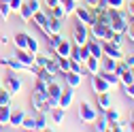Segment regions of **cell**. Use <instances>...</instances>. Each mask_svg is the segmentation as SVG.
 Instances as JSON below:
<instances>
[{"label":"cell","mask_w":134,"mask_h":132,"mask_svg":"<svg viewBox=\"0 0 134 132\" xmlns=\"http://www.w3.org/2000/svg\"><path fill=\"white\" fill-rule=\"evenodd\" d=\"M2 87H4L11 96H17V94L21 92V87H24V81H21V77H17L15 70H11V73H7L4 79H2Z\"/></svg>","instance_id":"1"},{"label":"cell","mask_w":134,"mask_h":132,"mask_svg":"<svg viewBox=\"0 0 134 132\" xmlns=\"http://www.w3.org/2000/svg\"><path fill=\"white\" fill-rule=\"evenodd\" d=\"M30 100H32V107H34L36 111H41V113L51 111V107H49V98H47V92H43V90H36V87H34V92H32V96H30Z\"/></svg>","instance_id":"2"},{"label":"cell","mask_w":134,"mask_h":132,"mask_svg":"<svg viewBox=\"0 0 134 132\" xmlns=\"http://www.w3.org/2000/svg\"><path fill=\"white\" fill-rule=\"evenodd\" d=\"M90 38V28L87 24H81L75 19V26H72V43L75 45H83V43H87Z\"/></svg>","instance_id":"3"},{"label":"cell","mask_w":134,"mask_h":132,"mask_svg":"<svg viewBox=\"0 0 134 132\" xmlns=\"http://www.w3.org/2000/svg\"><path fill=\"white\" fill-rule=\"evenodd\" d=\"M96 117H98V111L94 109V104H90V102H81V104H79V119H81V122L94 124Z\"/></svg>","instance_id":"4"},{"label":"cell","mask_w":134,"mask_h":132,"mask_svg":"<svg viewBox=\"0 0 134 132\" xmlns=\"http://www.w3.org/2000/svg\"><path fill=\"white\" fill-rule=\"evenodd\" d=\"M90 77H92V90H94V94L111 92V85L107 83V79L102 77V73H96V75H90Z\"/></svg>","instance_id":"5"},{"label":"cell","mask_w":134,"mask_h":132,"mask_svg":"<svg viewBox=\"0 0 134 132\" xmlns=\"http://www.w3.org/2000/svg\"><path fill=\"white\" fill-rule=\"evenodd\" d=\"M62 85L60 83H55V81H51L49 83V87H47V98H49V107H58V102H60V94H62Z\"/></svg>","instance_id":"6"},{"label":"cell","mask_w":134,"mask_h":132,"mask_svg":"<svg viewBox=\"0 0 134 132\" xmlns=\"http://www.w3.org/2000/svg\"><path fill=\"white\" fill-rule=\"evenodd\" d=\"M102 53L109 56V58H113V60H124V49L113 45L111 41H102Z\"/></svg>","instance_id":"7"},{"label":"cell","mask_w":134,"mask_h":132,"mask_svg":"<svg viewBox=\"0 0 134 132\" xmlns=\"http://www.w3.org/2000/svg\"><path fill=\"white\" fill-rule=\"evenodd\" d=\"M90 38H96V41H102L104 38V34H107V24L104 21H92L90 26Z\"/></svg>","instance_id":"8"},{"label":"cell","mask_w":134,"mask_h":132,"mask_svg":"<svg viewBox=\"0 0 134 132\" xmlns=\"http://www.w3.org/2000/svg\"><path fill=\"white\" fill-rule=\"evenodd\" d=\"M45 34H47V38L51 36V34H58V32H62V19H55V17H49V21L41 28Z\"/></svg>","instance_id":"9"},{"label":"cell","mask_w":134,"mask_h":132,"mask_svg":"<svg viewBox=\"0 0 134 132\" xmlns=\"http://www.w3.org/2000/svg\"><path fill=\"white\" fill-rule=\"evenodd\" d=\"M72 15H75V19H77V21H81V24H87V26L94 21V17H92V11H90L87 7H77Z\"/></svg>","instance_id":"10"},{"label":"cell","mask_w":134,"mask_h":132,"mask_svg":"<svg viewBox=\"0 0 134 132\" xmlns=\"http://www.w3.org/2000/svg\"><path fill=\"white\" fill-rule=\"evenodd\" d=\"M15 58H17V60L26 66V68H30V66H34V58H36V53H30L28 49H17Z\"/></svg>","instance_id":"11"},{"label":"cell","mask_w":134,"mask_h":132,"mask_svg":"<svg viewBox=\"0 0 134 132\" xmlns=\"http://www.w3.org/2000/svg\"><path fill=\"white\" fill-rule=\"evenodd\" d=\"M64 81H66V85L77 90L81 85V81H83V75L81 73H75V70H68V73H64Z\"/></svg>","instance_id":"12"},{"label":"cell","mask_w":134,"mask_h":132,"mask_svg":"<svg viewBox=\"0 0 134 132\" xmlns=\"http://www.w3.org/2000/svg\"><path fill=\"white\" fill-rule=\"evenodd\" d=\"M85 45H87V49H90V56H92V58H98V60H100V58L104 56V53H102V41L87 38V43H85Z\"/></svg>","instance_id":"13"},{"label":"cell","mask_w":134,"mask_h":132,"mask_svg":"<svg viewBox=\"0 0 134 132\" xmlns=\"http://www.w3.org/2000/svg\"><path fill=\"white\" fill-rule=\"evenodd\" d=\"M72 100H75V90H72V87H68V90H62L58 107H62V109H68V107L72 104Z\"/></svg>","instance_id":"14"},{"label":"cell","mask_w":134,"mask_h":132,"mask_svg":"<svg viewBox=\"0 0 134 132\" xmlns=\"http://www.w3.org/2000/svg\"><path fill=\"white\" fill-rule=\"evenodd\" d=\"M26 117L24 109H11V117H9V126L11 128H21V122Z\"/></svg>","instance_id":"15"},{"label":"cell","mask_w":134,"mask_h":132,"mask_svg":"<svg viewBox=\"0 0 134 132\" xmlns=\"http://www.w3.org/2000/svg\"><path fill=\"white\" fill-rule=\"evenodd\" d=\"M0 64L2 66H9L11 70H15V73H21V70H28L26 66L17 60V58H0Z\"/></svg>","instance_id":"16"},{"label":"cell","mask_w":134,"mask_h":132,"mask_svg":"<svg viewBox=\"0 0 134 132\" xmlns=\"http://www.w3.org/2000/svg\"><path fill=\"white\" fill-rule=\"evenodd\" d=\"M115 66H117V60H113L109 56L100 58V73H115Z\"/></svg>","instance_id":"17"},{"label":"cell","mask_w":134,"mask_h":132,"mask_svg":"<svg viewBox=\"0 0 134 132\" xmlns=\"http://www.w3.org/2000/svg\"><path fill=\"white\" fill-rule=\"evenodd\" d=\"M83 66H85V73L87 75H96V73H100V60L98 58H87L85 62H83Z\"/></svg>","instance_id":"18"},{"label":"cell","mask_w":134,"mask_h":132,"mask_svg":"<svg viewBox=\"0 0 134 132\" xmlns=\"http://www.w3.org/2000/svg\"><path fill=\"white\" fill-rule=\"evenodd\" d=\"M70 49H72V43L70 41H62L58 47H55V56L58 58H70Z\"/></svg>","instance_id":"19"},{"label":"cell","mask_w":134,"mask_h":132,"mask_svg":"<svg viewBox=\"0 0 134 132\" xmlns=\"http://www.w3.org/2000/svg\"><path fill=\"white\" fill-rule=\"evenodd\" d=\"M64 117H66V109H62V107H53L51 109V122L55 126H62Z\"/></svg>","instance_id":"20"},{"label":"cell","mask_w":134,"mask_h":132,"mask_svg":"<svg viewBox=\"0 0 134 132\" xmlns=\"http://www.w3.org/2000/svg\"><path fill=\"white\" fill-rule=\"evenodd\" d=\"M43 68H45L49 75H53V77H55V75L60 73V70H58V56H55V58H49V56H47V62H45Z\"/></svg>","instance_id":"21"},{"label":"cell","mask_w":134,"mask_h":132,"mask_svg":"<svg viewBox=\"0 0 134 132\" xmlns=\"http://www.w3.org/2000/svg\"><path fill=\"white\" fill-rule=\"evenodd\" d=\"M32 21H34L38 28H43V26L49 21V15H47L45 11H41V9H38V11H34V15H32Z\"/></svg>","instance_id":"22"},{"label":"cell","mask_w":134,"mask_h":132,"mask_svg":"<svg viewBox=\"0 0 134 132\" xmlns=\"http://www.w3.org/2000/svg\"><path fill=\"white\" fill-rule=\"evenodd\" d=\"M109 107H111V94H109V92L98 94V109H100V111H107Z\"/></svg>","instance_id":"23"},{"label":"cell","mask_w":134,"mask_h":132,"mask_svg":"<svg viewBox=\"0 0 134 132\" xmlns=\"http://www.w3.org/2000/svg\"><path fill=\"white\" fill-rule=\"evenodd\" d=\"M104 113V117L109 119V124H113V122H119L121 119V115H119V109H115V107H109L107 111H102Z\"/></svg>","instance_id":"24"},{"label":"cell","mask_w":134,"mask_h":132,"mask_svg":"<svg viewBox=\"0 0 134 132\" xmlns=\"http://www.w3.org/2000/svg\"><path fill=\"white\" fill-rule=\"evenodd\" d=\"M13 41H15V47L17 49H26L28 47V34L26 32H17V34L13 36Z\"/></svg>","instance_id":"25"},{"label":"cell","mask_w":134,"mask_h":132,"mask_svg":"<svg viewBox=\"0 0 134 132\" xmlns=\"http://www.w3.org/2000/svg\"><path fill=\"white\" fill-rule=\"evenodd\" d=\"M17 13H19V17H21L24 21H30V19H32V15H34V11H32V9L26 4V0L21 2V7H19V11H17Z\"/></svg>","instance_id":"26"},{"label":"cell","mask_w":134,"mask_h":132,"mask_svg":"<svg viewBox=\"0 0 134 132\" xmlns=\"http://www.w3.org/2000/svg\"><path fill=\"white\" fill-rule=\"evenodd\" d=\"M102 77L107 79V83H109L111 87H119V85H121L119 75H117V73H102Z\"/></svg>","instance_id":"27"},{"label":"cell","mask_w":134,"mask_h":132,"mask_svg":"<svg viewBox=\"0 0 134 132\" xmlns=\"http://www.w3.org/2000/svg\"><path fill=\"white\" fill-rule=\"evenodd\" d=\"M94 124H96L94 130H98V132H107V130H109V119L104 117V113H102V115H98Z\"/></svg>","instance_id":"28"},{"label":"cell","mask_w":134,"mask_h":132,"mask_svg":"<svg viewBox=\"0 0 134 132\" xmlns=\"http://www.w3.org/2000/svg\"><path fill=\"white\" fill-rule=\"evenodd\" d=\"M11 104H0V122L4 126H9V117H11Z\"/></svg>","instance_id":"29"},{"label":"cell","mask_w":134,"mask_h":132,"mask_svg":"<svg viewBox=\"0 0 134 132\" xmlns=\"http://www.w3.org/2000/svg\"><path fill=\"white\" fill-rule=\"evenodd\" d=\"M62 7H64V13H66V15H72L75 9L79 7V0H64Z\"/></svg>","instance_id":"30"},{"label":"cell","mask_w":134,"mask_h":132,"mask_svg":"<svg viewBox=\"0 0 134 132\" xmlns=\"http://www.w3.org/2000/svg\"><path fill=\"white\" fill-rule=\"evenodd\" d=\"M49 17H55V19H64L66 17V13H64V7L62 4H58V7H53V9H49Z\"/></svg>","instance_id":"31"},{"label":"cell","mask_w":134,"mask_h":132,"mask_svg":"<svg viewBox=\"0 0 134 132\" xmlns=\"http://www.w3.org/2000/svg\"><path fill=\"white\" fill-rule=\"evenodd\" d=\"M58 70L64 75L70 70V58H58Z\"/></svg>","instance_id":"32"},{"label":"cell","mask_w":134,"mask_h":132,"mask_svg":"<svg viewBox=\"0 0 134 132\" xmlns=\"http://www.w3.org/2000/svg\"><path fill=\"white\" fill-rule=\"evenodd\" d=\"M34 122H36V130H47V113H41L38 111V115L34 117Z\"/></svg>","instance_id":"33"},{"label":"cell","mask_w":134,"mask_h":132,"mask_svg":"<svg viewBox=\"0 0 134 132\" xmlns=\"http://www.w3.org/2000/svg\"><path fill=\"white\" fill-rule=\"evenodd\" d=\"M11 4L9 2H4V0H0V17H2V19H9L11 17Z\"/></svg>","instance_id":"34"},{"label":"cell","mask_w":134,"mask_h":132,"mask_svg":"<svg viewBox=\"0 0 134 132\" xmlns=\"http://www.w3.org/2000/svg\"><path fill=\"white\" fill-rule=\"evenodd\" d=\"M119 81H121V85H130L132 81H134V70L130 68V70H126L124 75H119Z\"/></svg>","instance_id":"35"},{"label":"cell","mask_w":134,"mask_h":132,"mask_svg":"<svg viewBox=\"0 0 134 132\" xmlns=\"http://www.w3.org/2000/svg\"><path fill=\"white\" fill-rule=\"evenodd\" d=\"M62 41H64V38H62L60 32H58V34H51V36H49V49H51V51H55V47H58Z\"/></svg>","instance_id":"36"},{"label":"cell","mask_w":134,"mask_h":132,"mask_svg":"<svg viewBox=\"0 0 134 132\" xmlns=\"http://www.w3.org/2000/svg\"><path fill=\"white\" fill-rule=\"evenodd\" d=\"M26 49H28L30 53H38V41H36L34 36L28 34V47H26Z\"/></svg>","instance_id":"37"},{"label":"cell","mask_w":134,"mask_h":132,"mask_svg":"<svg viewBox=\"0 0 134 132\" xmlns=\"http://www.w3.org/2000/svg\"><path fill=\"white\" fill-rule=\"evenodd\" d=\"M11 98H13V96H11L2 85H0V104H11Z\"/></svg>","instance_id":"38"},{"label":"cell","mask_w":134,"mask_h":132,"mask_svg":"<svg viewBox=\"0 0 134 132\" xmlns=\"http://www.w3.org/2000/svg\"><path fill=\"white\" fill-rule=\"evenodd\" d=\"M21 128H24V130H36V122H34V117H24Z\"/></svg>","instance_id":"39"},{"label":"cell","mask_w":134,"mask_h":132,"mask_svg":"<svg viewBox=\"0 0 134 132\" xmlns=\"http://www.w3.org/2000/svg\"><path fill=\"white\" fill-rule=\"evenodd\" d=\"M109 9H126V0H107Z\"/></svg>","instance_id":"40"},{"label":"cell","mask_w":134,"mask_h":132,"mask_svg":"<svg viewBox=\"0 0 134 132\" xmlns=\"http://www.w3.org/2000/svg\"><path fill=\"white\" fill-rule=\"evenodd\" d=\"M124 36H126L124 32H115L113 38H111V43H113V45H117V47H121V45H124Z\"/></svg>","instance_id":"41"},{"label":"cell","mask_w":134,"mask_h":132,"mask_svg":"<svg viewBox=\"0 0 134 132\" xmlns=\"http://www.w3.org/2000/svg\"><path fill=\"white\" fill-rule=\"evenodd\" d=\"M126 36H128V38L134 43V19H132V21L128 24V28H126Z\"/></svg>","instance_id":"42"},{"label":"cell","mask_w":134,"mask_h":132,"mask_svg":"<svg viewBox=\"0 0 134 132\" xmlns=\"http://www.w3.org/2000/svg\"><path fill=\"white\" fill-rule=\"evenodd\" d=\"M26 4H28L32 11H38V9H41V2H38V0H26Z\"/></svg>","instance_id":"43"},{"label":"cell","mask_w":134,"mask_h":132,"mask_svg":"<svg viewBox=\"0 0 134 132\" xmlns=\"http://www.w3.org/2000/svg\"><path fill=\"white\" fill-rule=\"evenodd\" d=\"M124 92L128 94L130 100H134V85H132V83H130V85H124Z\"/></svg>","instance_id":"44"},{"label":"cell","mask_w":134,"mask_h":132,"mask_svg":"<svg viewBox=\"0 0 134 132\" xmlns=\"http://www.w3.org/2000/svg\"><path fill=\"white\" fill-rule=\"evenodd\" d=\"M21 2H24V0H9V4H11V11H19Z\"/></svg>","instance_id":"45"},{"label":"cell","mask_w":134,"mask_h":132,"mask_svg":"<svg viewBox=\"0 0 134 132\" xmlns=\"http://www.w3.org/2000/svg\"><path fill=\"white\" fill-rule=\"evenodd\" d=\"M126 13H128V17H132V19H134V0L126 7Z\"/></svg>","instance_id":"46"},{"label":"cell","mask_w":134,"mask_h":132,"mask_svg":"<svg viewBox=\"0 0 134 132\" xmlns=\"http://www.w3.org/2000/svg\"><path fill=\"white\" fill-rule=\"evenodd\" d=\"M124 60H126V64L130 66V68H134V53H132V56H128V58H124Z\"/></svg>","instance_id":"47"},{"label":"cell","mask_w":134,"mask_h":132,"mask_svg":"<svg viewBox=\"0 0 134 132\" xmlns=\"http://www.w3.org/2000/svg\"><path fill=\"white\" fill-rule=\"evenodd\" d=\"M113 34H115V32H113L111 28H107V34H104V38H102V41H111V38H113Z\"/></svg>","instance_id":"48"},{"label":"cell","mask_w":134,"mask_h":132,"mask_svg":"<svg viewBox=\"0 0 134 132\" xmlns=\"http://www.w3.org/2000/svg\"><path fill=\"white\" fill-rule=\"evenodd\" d=\"M45 2H47V7H49V9H53V7H58V4H60V0H45Z\"/></svg>","instance_id":"49"},{"label":"cell","mask_w":134,"mask_h":132,"mask_svg":"<svg viewBox=\"0 0 134 132\" xmlns=\"http://www.w3.org/2000/svg\"><path fill=\"white\" fill-rule=\"evenodd\" d=\"M0 130H4V124H2V122H0Z\"/></svg>","instance_id":"50"},{"label":"cell","mask_w":134,"mask_h":132,"mask_svg":"<svg viewBox=\"0 0 134 132\" xmlns=\"http://www.w3.org/2000/svg\"><path fill=\"white\" fill-rule=\"evenodd\" d=\"M130 117H132V124H134V111H132V115H130Z\"/></svg>","instance_id":"51"},{"label":"cell","mask_w":134,"mask_h":132,"mask_svg":"<svg viewBox=\"0 0 134 132\" xmlns=\"http://www.w3.org/2000/svg\"><path fill=\"white\" fill-rule=\"evenodd\" d=\"M62 2H64V0H60V4H62Z\"/></svg>","instance_id":"52"},{"label":"cell","mask_w":134,"mask_h":132,"mask_svg":"<svg viewBox=\"0 0 134 132\" xmlns=\"http://www.w3.org/2000/svg\"><path fill=\"white\" fill-rule=\"evenodd\" d=\"M132 85H134V81H132Z\"/></svg>","instance_id":"53"},{"label":"cell","mask_w":134,"mask_h":132,"mask_svg":"<svg viewBox=\"0 0 134 132\" xmlns=\"http://www.w3.org/2000/svg\"><path fill=\"white\" fill-rule=\"evenodd\" d=\"M0 85H2V83H0Z\"/></svg>","instance_id":"54"}]
</instances>
